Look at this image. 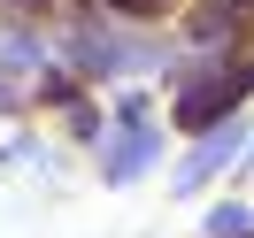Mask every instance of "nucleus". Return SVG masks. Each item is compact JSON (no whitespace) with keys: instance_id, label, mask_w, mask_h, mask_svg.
I'll list each match as a JSON object with an SVG mask.
<instances>
[{"instance_id":"nucleus-1","label":"nucleus","mask_w":254,"mask_h":238,"mask_svg":"<svg viewBox=\"0 0 254 238\" xmlns=\"http://www.w3.org/2000/svg\"><path fill=\"white\" fill-rule=\"evenodd\" d=\"M239 93H247V77H223V85H200V93H185V100H177V115H185V123H208V115H216V108H231Z\"/></svg>"},{"instance_id":"nucleus-2","label":"nucleus","mask_w":254,"mask_h":238,"mask_svg":"<svg viewBox=\"0 0 254 238\" xmlns=\"http://www.w3.org/2000/svg\"><path fill=\"white\" fill-rule=\"evenodd\" d=\"M146 161H154V139H146V131H124V146L108 154V177H139Z\"/></svg>"},{"instance_id":"nucleus-3","label":"nucleus","mask_w":254,"mask_h":238,"mask_svg":"<svg viewBox=\"0 0 254 238\" xmlns=\"http://www.w3.org/2000/svg\"><path fill=\"white\" fill-rule=\"evenodd\" d=\"M231 146H239V131H216V139H208V146H200V154H192V161H185V185H200V177H208V169H223V161H231Z\"/></svg>"},{"instance_id":"nucleus-4","label":"nucleus","mask_w":254,"mask_h":238,"mask_svg":"<svg viewBox=\"0 0 254 238\" xmlns=\"http://www.w3.org/2000/svg\"><path fill=\"white\" fill-rule=\"evenodd\" d=\"M116 8H131V16H146V8H162V0H116Z\"/></svg>"}]
</instances>
